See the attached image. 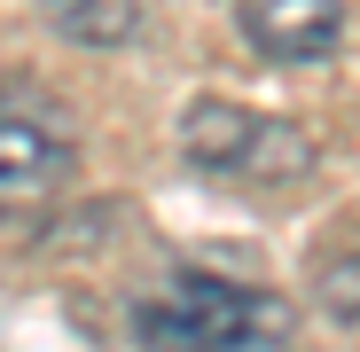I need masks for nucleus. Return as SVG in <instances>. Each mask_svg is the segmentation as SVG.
I'll list each match as a JSON object with an SVG mask.
<instances>
[{
  "label": "nucleus",
  "mask_w": 360,
  "mask_h": 352,
  "mask_svg": "<svg viewBox=\"0 0 360 352\" xmlns=\"http://www.w3.org/2000/svg\"><path fill=\"white\" fill-rule=\"evenodd\" d=\"M134 337L149 352H282L290 306L227 274H180L172 289L134 306Z\"/></svg>",
  "instance_id": "1"
},
{
  "label": "nucleus",
  "mask_w": 360,
  "mask_h": 352,
  "mask_svg": "<svg viewBox=\"0 0 360 352\" xmlns=\"http://www.w3.org/2000/svg\"><path fill=\"white\" fill-rule=\"evenodd\" d=\"M180 157L212 181H251V188H282V181H306L314 172V141L290 126V117H266L251 102H227L204 94L180 117Z\"/></svg>",
  "instance_id": "2"
},
{
  "label": "nucleus",
  "mask_w": 360,
  "mask_h": 352,
  "mask_svg": "<svg viewBox=\"0 0 360 352\" xmlns=\"http://www.w3.org/2000/svg\"><path fill=\"white\" fill-rule=\"evenodd\" d=\"M79 149L63 133V110L39 94H0V219H39L63 204Z\"/></svg>",
  "instance_id": "3"
},
{
  "label": "nucleus",
  "mask_w": 360,
  "mask_h": 352,
  "mask_svg": "<svg viewBox=\"0 0 360 352\" xmlns=\"http://www.w3.org/2000/svg\"><path fill=\"white\" fill-rule=\"evenodd\" d=\"M235 24L266 63H329L345 47V0H235Z\"/></svg>",
  "instance_id": "4"
},
{
  "label": "nucleus",
  "mask_w": 360,
  "mask_h": 352,
  "mask_svg": "<svg viewBox=\"0 0 360 352\" xmlns=\"http://www.w3.org/2000/svg\"><path fill=\"white\" fill-rule=\"evenodd\" d=\"M314 289H321V306L345 321V329H360V251H345V259H329L321 274H314Z\"/></svg>",
  "instance_id": "5"
}]
</instances>
